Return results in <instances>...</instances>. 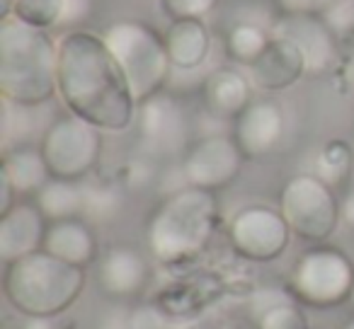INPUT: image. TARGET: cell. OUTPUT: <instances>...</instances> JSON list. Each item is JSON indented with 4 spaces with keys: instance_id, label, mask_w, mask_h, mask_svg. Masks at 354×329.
I'll list each match as a JSON object with an SVG mask.
<instances>
[{
    "instance_id": "6da1fadb",
    "label": "cell",
    "mask_w": 354,
    "mask_h": 329,
    "mask_svg": "<svg viewBox=\"0 0 354 329\" xmlns=\"http://www.w3.org/2000/svg\"><path fill=\"white\" fill-rule=\"evenodd\" d=\"M59 94L71 114L102 131L133 123L138 102L104 37L73 30L59 41Z\"/></svg>"
},
{
    "instance_id": "7a4b0ae2",
    "label": "cell",
    "mask_w": 354,
    "mask_h": 329,
    "mask_svg": "<svg viewBox=\"0 0 354 329\" xmlns=\"http://www.w3.org/2000/svg\"><path fill=\"white\" fill-rule=\"evenodd\" d=\"M59 92V44L17 17L0 20V94L39 107Z\"/></svg>"
},
{
    "instance_id": "3957f363",
    "label": "cell",
    "mask_w": 354,
    "mask_h": 329,
    "mask_svg": "<svg viewBox=\"0 0 354 329\" xmlns=\"http://www.w3.org/2000/svg\"><path fill=\"white\" fill-rule=\"evenodd\" d=\"M218 228L216 192L185 187L165 197L151 213L146 242L156 261L175 266L199 257Z\"/></svg>"
},
{
    "instance_id": "277c9868",
    "label": "cell",
    "mask_w": 354,
    "mask_h": 329,
    "mask_svg": "<svg viewBox=\"0 0 354 329\" xmlns=\"http://www.w3.org/2000/svg\"><path fill=\"white\" fill-rule=\"evenodd\" d=\"M85 286L83 266L39 250L6 266L3 290L25 317H54L78 300Z\"/></svg>"
},
{
    "instance_id": "5b68a950",
    "label": "cell",
    "mask_w": 354,
    "mask_h": 329,
    "mask_svg": "<svg viewBox=\"0 0 354 329\" xmlns=\"http://www.w3.org/2000/svg\"><path fill=\"white\" fill-rule=\"evenodd\" d=\"M102 37L122 66L138 104L162 92L172 70L165 37L141 20H119L109 25Z\"/></svg>"
},
{
    "instance_id": "8992f818",
    "label": "cell",
    "mask_w": 354,
    "mask_h": 329,
    "mask_svg": "<svg viewBox=\"0 0 354 329\" xmlns=\"http://www.w3.org/2000/svg\"><path fill=\"white\" fill-rule=\"evenodd\" d=\"M354 264L337 247H313L296 259L289 293L310 308H337L352 298Z\"/></svg>"
},
{
    "instance_id": "52a82bcc",
    "label": "cell",
    "mask_w": 354,
    "mask_h": 329,
    "mask_svg": "<svg viewBox=\"0 0 354 329\" xmlns=\"http://www.w3.org/2000/svg\"><path fill=\"white\" fill-rule=\"evenodd\" d=\"M51 177L80 182L97 168L102 155V128L75 114H66L49 123L39 146Z\"/></svg>"
},
{
    "instance_id": "ba28073f",
    "label": "cell",
    "mask_w": 354,
    "mask_h": 329,
    "mask_svg": "<svg viewBox=\"0 0 354 329\" xmlns=\"http://www.w3.org/2000/svg\"><path fill=\"white\" fill-rule=\"evenodd\" d=\"M279 211L291 232L308 242H323L339 221V201L333 187L310 175H294L279 192Z\"/></svg>"
},
{
    "instance_id": "9c48e42d",
    "label": "cell",
    "mask_w": 354,
    "mask_h": 329,
    "mask_svg": "<svg viewBox=\"0 0 354 329\" xmlns=\"http://www.w3.org/2000/svg\"><path fill=\"white\" fill-rule=\"evenodd\" d=\"M136 128L141 150L156 160L185 155L192 146V119L185 104L167 92L143 99L136 109Z\"/></svg>"
},
{
    "instance_id": "30bf717a",
    "label": "cell",
    "mask_w": 354,
    "mask_h": 329,
    "mask_svg": "<svg viewBox=\"0 0 354 329\" xmlns=\"http://www.w3.org/2000/svg\"><path fill=\"white\" fill-rule=\"evenodd\" d=\"M243 150L228 133H209L187 148L183 155V177L187 187L218 192L241 175Z\"/></svg>"
},
{
    "instance_id": "8fae6325",
    "label": "cell",
    "mask_w": 354,
    "mask_h": 329,
    "mask_svg": "<svg viewBox=\"0 0 354 329\" xmlns=\"http://www.w3.org/2000/svg\"><path fill=\"white\" fill-rule=\"evenodd\" d=\"M291 228L281 211L270 206H248L228 226L231 247L250 261H272L289 247Z\"/></svg>"
},
{
    "instance_id": "7c38bea8",
    "label": "cell",
    "mask_w": 354,
    "mask_h": 329,
    "mask_svg": "<svg viewBox=\"0 0 354 329\" xmlns=\"http://www.w3.org/2000/svg\"><path fill=\"white\" fill-rule=\"evenodd\" d=\"M270 32L301 51L308 75L328 73L337 59V34L320 15H281Z\"/></svg>"
},
{
    "instance_id": "4fadbf2b",
    "label": "cell",
    "mask_w": 354,
    "mask_h": 329,
    "mask_svg": "<svg viewBox=\"0 0 354 329\" xmlns=\"http://www.w3.org/2000/svg\"><path fill=\"white\" fill-rule=\"evenodd\" d=\"M233 138L245 160L272 155L284 138V112L274 99H252L245 112L233 119Z\"/></svg>"
},
{
    "instance_id": "5bb4252c",
    "label": "cell",
    "mask_w": 354,
    "mask_h": 329,
    "mask_svg": "<svg viewBox=\"0 0 354 329\" xmlns=\"http://www.w3.org/2000/svg\"><path fill=\"white\" fill-rule=\"evenodd\" d=\"M151 279V264L133 245H112L97 261V283L107 298L131 300L143 293Z\"/></svg>"
},
{
    "instance_id": "9a60e30c",
    "label": "cell",
    "mask_w": 354,
    "mask_h": 329,
    "mask_svg": "<svg viewBox=\"0 0 354 329\" xmlns=\"http://www.w3.org/2000/svg\"><path fill=\"white\" fill-rule=\"evenodd\" d=\"M49 221L37 203H15L0 216V261L12 264L27 255L44 250Z\"/></svg>"
},
{
    "instance_id": "2e32d148",
    "label": "cell",
    "mask_w": 354,
    "mask_h": 329,
    "mask_svg": "<svg viewBox=\"0 0 354 329\" xmlns=\"http://www.w3.org/2000/svg\"><path fill=\"white\" fill-rule=\"evenodd\" d=\"M306 75V61L291 41L272 37L267 51L250 66V80L265 92H279Z\"/></svg>"
},
{
    "instance_id": "e0dca14e",
    "label": "cell",
    "mask_w": 354,
    "mask_h": 329,
    "mask_svg": "<svg viewBox=\"0 0 354 329\" xmlns=\"http://www.w3.org/2000/svg\"><path fill=\"white\" fill-rule=\"evenodd\" d=\"M202 97L209 114L218 119H236L252 102L250 78H245L241 70L231 66H221L207 75L202 85Z\"/></svg>"
},
{
    "instance_id": "ac0fdd59",
    "label": "cell",
    "mask_w": 354,
    "mask_h": 329,
    "mask_svg": "<svg viewBox=\"0 0 354 329\" xmlns=\"http://www.w3.org/2000/svg\"><path fill=\"white\" fill-rule=\"evenodd\" d=\"M44 250L75 266H88L97 259V237L85 218L54 221L46 228Z\"/></svg>"
},
{
    "instance_id": "d6986e66",
    "label": "cell",
    "mask_w": 354,
    "mask_h": 329,
    "mask_svg": "<svg viewBox=\"0 0 354 329\" xmlns=\"http://www.w3.org/2000/svg\"><path fill=\"white\" fill-rule=\"evenodd\" d=\"M162 37H165L172 68L194 70L209 59L212 32L204 20H172Z\"/></svg>"
},
{
    "instance_id": "ffe728a7",
    "label": "cell",
    "mask_w": 354,
    "mask_h": 329,
    "mask_svg": "<svg viewBox=\"0 0 354 329\" xmlns=\"http://www.w3.org/2000/svg\"><path fill=\"white\" fill-rule=\"evenodd\" d=\"M0 172L10 179L17 194H37L51 179L44 155L39 148L32 146H15L6 150Z\"/></svg>"
},
{
    "instance_id": "44dd1931",
    "label": "cell",
    "mask_w": 354,
    "mask_h": 329,
    "mask_svg": "<svg viewBox=\"0 0 354 329\" xmlns=\"http://www.w3.org/2000/svg\"><path fill=\"white\" fill-rule=\"evenodd\" d=\"M257 329H308L304 310L286 298L284 290H262L250 300Z\"/></svg>"
},
{
    "instance_id": "7402d4cb",
    "label": "cell",
    "mask_w": 354,
    "mask_h": 329,
    "mask_svg": "<svg viewBox=\"0 0 354 329\" xmlns=\"http://www.w3.org/2000/svg\"><path fill=\"white\" fill-rule=\"evenodd\" d=\"M35 197V203L49 223L83 218L85 213V187L80 182H73V179L51 177Z\"/></svg>"
},
{
    "instance_id": "603a6c76",
    "label": "cell",
    "mask_w": 354,
    "mask_h": 329,
    "mask_svg": "<svg viewBox=\"0 0 354 329\" xmlns=\"http://www.w3.org/2000/svg\"><path fill=\"white\" fill-rule=\"evenodd\" d=\"M270 44H272V32L262 30L255 22H238L226 34V54L236 63L248 66V68L265 54Z\"/></svg>"
},
{
    "instance_id": "cb8c5ba5",
    "label": "cell",
    "mask_w": 354,
    "mask_h": 329,
    "mask_svg": "<svg viewBox=\"0 0 354 329\" xmlns=\"http://www.w3.org/2000/svg\"><path fill=\"white\" fill-rule=\"evenodd\" d=\"M313 175L330 187H339L354 177V148L347 141H330L315 155Z\"/></svg>"
},
{
    "instance_id": "d4e9b609",
    "label": "cell",
    "mask_w": 354,
    "mask_h": 329,
    "mask_svg": "<svg viewBox=\"0 0 354 329\" xmlns=\"http://www.w3.org/2000/svg\"><path fill=\"white\" fill-rule=\"evenodd\" d=\"M66 12H68V0H15L10 17H17L37 30H49L64 25Z\"/></svg>"
},
{
    "instance_id": "484cf974",
    "label": "cell",
    "mask_w": 354,
    "mask_h": 329,
    "mask_svg": "<svg viewBox=\"0 0 354 329\" xmlns=\"http://www.w3.org/2000/svg\"><path fill=\"white\" fill-rule=\"evenodd\" d=\"M122 206V197L114 187L107 184H100V187H85V213L83 218L88 221H97V223H107L112 221L119 213Z\"/></svg>"
},
{
    "instance_id": "4316f807",
    "label": "cell",
    "mask_w": 354,
    "mask_h": 329,
    "mask_svg": "<svg viewBox=\"0 0 354 329\" xmlns=\"http://www.w3.org/2000/svg\"><path fill=\"white\" fill-rule=\"evenodd\" d=\"M160 3L170 20H204L218 6V0H160Z\"/></svg>"
},
{
    "instance_id": "83f0119b",
    "label": "cell",
    "mask_w": 354,
    "mask_h": 329,
    "mask_svg": "<svg viewBox=\"0 0 354 329\" xmlns=\"http://www.w3.org/2000/svg\"><path fill=\"white\" fill-rule=\"evenodd\" d=\"M170 319L158 305L141 303L131 308V329H167Z\"/></svg>"
},
{
    "instance_id": "f1b7e54d",
    "label": "cell",
    "mask_w": 354,
    "mask_h": 329,
    "mask_svg": "<svg viewBox=\"0 0 354 329\" xmlns=\"http://www.w3.org/2000/svg\"><path fill=\"white\" fill-rule=\"evenodd\" d=\"M281 15H320L323 17L337 0H274Z\"/></svg>"
},
{
    "instance_id": "f546056e",
    "label": "cell",
    "mask_w": 354,
    "mask_h": 329,
    "mask_svg": "<svg viewBox=\"0 0 354 329\" xmlns=\"http://www.w3.org/2000/svg\"><path fill=\"white\" fill-rule=\"evenodd\" d=\"M335 34H347L354 27V0H337L333 8L323 15Z\"/></svg>"
},
{
    "instance_id": "4dcf8cb0",
    "label": "cell",
    "mask_w": 354,
    "mask_h": 329,
    "mask_svg": "<svg viewBox=\"0 0 354 329\" xmlns=\"http://www.w3.org/2000/svg\"><path fill=\"white\" fill-rule=\"evenodd\" d=\"M95 329H131V308L112 305V308L100 315Z\"/></svg>"
},
{
    "instance_id": "1f68e13d",
    "label": "cell",
    "mask_w": 354,
    "mask_h": 329,
    "mask_svg": "<svg viewBox=\"0 0 354 329\" xmlns=\"http://www.w3.org/2000/svg\"><path fill=\"white\" fill-rule=\"evenodd\" d=\"M339 218L349 230H354V184L344 192L342 201H339Z\"/></svg>"
},
{
    "instance_id": "d6a6232c",
    "label": "cell",
    "mask_w": 354,
    "mask_h": 329,
    "mask_svg": "<svg viewBox=\"0 0 354 329\" xmlns=\"http://www.w3.org/2000/svg\"><path fill=\"white\" fill-rule=\"evenodd\" d=\"M15 189H12L10 179L6 177V175L0 172V216L6 211H10L12 206H15V201H12V197H15Z\"/></svg>"
},
{
    "instance_id": "836d02e7",
    "label": "cell",
    "mask_w": 354,
    "mask_h": 329,
    "mask_svg": "<svg viewBox=\"0 0 354 329\" xmlns=\"http://www.w3.org/2000/svg\"><path fill=\"white\" fill-rule=\"evenodd\" d=\"M20 329H56L51 317H27Z\"/></svg>"
},
{
    "instance_id": "e575fe53",
    "label": "cell",
    "mask_w": 354,
    "mask_h": 329,
    "mask_svg": "<svg viewBox=\"0 0 354 329\" xmlns=\"http://www.w3.org/2000/svg\"><path fill=\"white\" fill-rule=\"evenodd\" d=\"M12 6H15V0H0V20L12 15Z\"/></svg>"
},
{
    "instance_id": "d590c367",
    "label": "cell",
    "mask_w": 354,
    "mask_h": 329,
    "mask_svg": "<svg viewBox=\"0 0 354 329\" xmlns=\"http://www.w3.org/2000/svg\"><path fill=\"white\" fill-rule=\"evenodd\" d=\"M349 78L354 80V41H352V54H349Z\"/></svg>"
},
{
    "instance_id": "8d00e7d4",
    "label": "cell",
    "mask_w": 354,
    "mask_h": 329,
    "mask_svg": "<svg viewBox=\"0 0 354 329\" xmlns=\"http://www.w3.org/2000/svg\"><path fill=\"white\" fill-rule=\"evenodd\" d=\"M342 329H354V317L352 319H347V322H344V327Z\"/></svg>"
},
{
    "instance_id": "74e56055",
    "label": "cell",
    "mask_w": 354,
    "mask_h": 329,
    "mask_svg": "<svg viewBox=\"0 0 354 329\" xmlns=\"http://www.w3.org/2000/svg\"><path fill=\"white\" fill-rule=\"evenodd\" d=\"M349 303H352V310H354V290H352V298H349Z\"/></svg>"
}]
</instances>
